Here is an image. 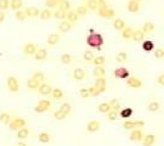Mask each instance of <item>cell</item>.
<instances>
[{"label":"cell","mask_w":164,"mask_h":146,"mask_svg":"<svg viewBox=\"0 0 164 146\" xmlns=\"http://www.w3.org/2000/svg\"><path fill=\"white\" fill-rule=\"evenodd\" d=\"M86 44L94 49H100L104 44V37L99 33L89 34L86 37Z\"/></svg>","instance_id":"obj_1"},{"label":"cell","mask_w":164,"mask_h":146,"mask_svg":"<svg viewBox=\"0 0 164 146\" xmlns=\"http://www.w3.org/2000/svg\"><path fill=\"white\" fill-rule=\"evenodd\" d=\"M6 84H7V88L9 89L10 92H12L13 94H17L19 92L20 85H19V82L16 77H13V76L9 77L7 78Z\"/></svg>","instance_id":"obj_2"},{"label":"cell","mask_w":164,"mask_h":146,"mask_svg":"<svg viewBox=\"0 0 164 146\" xmlns=\"http://www.w3.org/2000/svg\"><path fill=\"white\" fill-rule=\"evenodd\" d=\"M51 101L49 99H41L38 101V103L35 106L34 110L38 114H42L44 112L48 111L51 108Z\"/></svg>","instance_id":"obj_3"},{"label":"cell","mask_w":164,"mask_h":146,"mask_svg":"<svg viewBox=\"0 0 164 146\" xmlns=\"http://www.w3.org/2000/svg\"><path fill=\"white\" fill-rule=\"evenodd\" d=\"M26 120L25 119H22V118H16L13 119L11 123L9 124V127L11 130L13 131H16V130H19L23 127H26Z\"/></svg>","instance_id":"obj_4"},{"label":"cell","mask_w":164,"mask_h":146,"mask_svg":"<svg viewBox=\"0 0 164 146\" xmlns=\"http://www.w3.org/2000/svg\"><path fill=\"white\" fill-rule=\"evenodd\" d=\"M144 137H145V134L143 132V130H140V129H136V130L131 131L130 136H129L130 139L135 142H141Z\"/></svg>","instance_id":"obj_5"},{"label":"cell","mask_w":164,"mask_h":146,"mask_svg":"<svg viewBox=\"0 0 164 146\" xmlns=\"http://www.w3.org/2000/svg\"><path fill=\"white\" fill-rule=\"evenodd\" d=\"M127 86L129 88L131 89H139L143 86V82L140 78H136V77H130L127 79Z\"/></svg>","instance_id":"obj_6"},{"label":"cell","mask_w":164,"mask_h":146,"mask_svg":"<svg viewBox=\"0 0 164 146\" xmlns=\"http://www.w3.org/2000/svg\"><path fill=\"white\" fill-rule=\"evenodd\" d=\"M98 16L103 18L110 19L113 18L116 16V12L113 9L105 8V9H98Z\"/></svg>","instance_id":"obj_7"},{"label":"cell","mask_w":164,"mask_h":146,"mask_svg":"<svg viewBox=\"0 0 164 146\" xmlns=\"http://www.w3.org/2000/svg\"><path fill=\"white\" fill-rule=\"evenodd\" d=\"M113 75L116 78H119V79H126V78L128 79L130 78V72L128 69L124 67H120L114 70Z\"/></svg>","instance_id":"obj_8"},{"label":"cell","mask_w":164,"mask_h":146,"mask_svg":"<svg viewBox=\"0 0 164 146\" xmlns=\"http://www.w3.org/2000/svg\"><path fill=\"white\" fill-rule=\"evenodd\" d=\"M94 86L100 91V93H105L108 89V82L106 78H96L94 82Z\"/></svg>","instance_id":"obj_9"},{"label":"cell","mask_w":164,"mask_h":146,"mask_svg":"<svg viewBox=\"0 0 164 146\" xmlns=\"http://www.w3.org/2000/svg\"><path fill=\"white\" fill-rule=\"evenodd\" d=\"M52 91H53V87L46 83V82H44V83H41L40 86H39V88L38 90V92L39 93V95L43 96V97H47L49 95L52 94Z\"/></svg>","instance_id":"obj_10"},{"label":"cell","mask_w":164,"mask_h":146,"mask_svg":"<svg viewBox=\"0 0 164 146\" xmlns=\"http://www.w3.org/2000/svg\"><path fill=\"white\" fill-rule=\"evenodd\" d=\"M72 78L76 81H82L86 78V73L82 68H76L72 73Z\"/></svg>","instance_id":"obj_11"},{"label":"cell","mask_w":164,"mask_h":146,"mask_svg":"<svg viewBox=\"0 0 164 146\" xmlns=\"http://www.w3.org/2000/svg\"><path fill=\"white\" fill-rule=\"evenodd\" d=\"M101 129V123L98 120H90L86 125V131L88 133H97Z\"/></svg>","instance_id":"obj_12"},{"label":"cell","mask_w":164,"mask_h":146,"mask_svg":"<svg viewBox=\"0 0 164 146\" xmlns=\"http://www.w3.org/2000/svg\"><path fill=\"white\" fill-rule=\"evenodd\" d=\"M37 51H38V48H37L36 44L35 43H32V42L26 43L23 47V53L26 55H35Z\"/></svg>","instance_id":"obj_13"},{"label":"cell","mask_w":164,"mask_h":146,"mask_svg":"<svg viewBox=\"0 0 164 146\" xmlns=\"http://www.w3.org/2000/svg\"><path fill=\"white\" fill-rule=\"evenodd\" d=\"M156 142V136L155 134L145 135L143 140L141 141L142 146H154Z\"/></svg>","instance_id":"obj_14"},{"label":"cell","mask_w":164,"mask_h":146,"mask_svg":"<svg viewBox=\"0 0 164 146\" xmlns=\"http://www.w3.org/2000/svg\"><path fill=\"white\" fill-rule=\"evenodd\" d=\"M47 56H48L47 50L44 48H40V49H38L37 53L34 55V58L37 61H44L47 59Z\"/></svg>","instance_id":"obj_15"},{"label":"cell","mask_w":164,"mask_h":146,"mask_svg":"<svg viewBox=\"0 0 164 146\" xmlns=\"http://www.w3.org/2000/svg\"><path fill=\"white\" fill-rule=\"evenodd\" d=\"M25 13L28 18H35L39 16V13H40V10L38 9L37 7H28L25 9Z\"/></svg>","instance_id":"obj_16"},{"label":"cell","mask_w":164,"mask_h":146,"mask_svg":"<svg viewBox=\"0 0 164 146\" xmlns=\"http://www.w3.org/2000/svg\"><path fill=\"white\" fill-rule=\"evenodd\" d=\"M61 40V35L57 33H53V34H50L47 37V40H46V43L48 46H56L58 43Z\"/></svg>","instance_id":"obj_17"},{"label":"cell","mask_w":164,"mask_h":146,"mask_svg":"<svg viewBox=\"0 0 164 146\" xmlns=\"http://www.w3.org/2000/svg\"><path fill=\"white\" fill-rule=\"evenodd\" d=\"M72 27H73V24H71L67 20H64V21H62L61 23L59 24L58 29H59V31L61 32V33L65 34V33H68L71 30Z\"/></svg>","instance_id":"obj_18"},{"label":"cell","mask_w":164,"mask_h":146,"mask_svg":"<svg viewBox=\"0 0 164 146\" xmlns=\"http://www.w3.org/2000/svg\"><path fill=\"white\" fill-rule=\"evenodd\" d=\"M106 68L104 66H96L93 70V76L96 78H105L106 77Z\"/></svg>","instance_id":"obj_19"},{"label":"cell","mask_w":164,"mask_h":146,"mask_svg":"<svg viewBox=\"0 0 164 146\" xmlns=\"http://www.w3.org/2000/svg\"><path fill=\"white\" fill-rule=\"evenodd\" d=\"M128 11L131 13H136L139 11L140 9V4L138 2H136V0H130L128 2Z\"/></svg>","instance_id":"obj_20"},{"label":"cell","mask_w":164,"mask_h":146,"mask_svg":"<svg viewBox=\"0 0 164 146\" xmlns=\"http://www.w3.org/2000/svg\"><path fill=\"white\" fill-rule=\"evenodd\" d=\"M66 20L69 21L73 25L75 23H77V21L79 20V16H78V13L76 12V11H73V10L68 11L67 16H66Z\"/></svg>","instance_id":"obj_21"},{"label":"cell","mask_w":164,"mask_h":146,"mask_svg":"<svg viewBox=\"0 0 164 146\" xmlns=\"http://www.w3.org/2000/svg\"><path fill=\"white\" fill-rule=\"evenodd\" d=\"M112 26L114 28V30L116 31H119V32H122L124 29L127 27L126 24H125V21L121 18H116L113 23H112Z\"/></svg>","instance_id":"obj_22"},{"label":"cell","mask_w":164,"mask_h":146,"mask_svg":"<svg viewBox=\"0 0 164 146\" xmlns=\"http://www.w3.org/2000/svg\"><path fill=\"white\" fill-rule=\"evenodd\" d=\"M29 135H30V130L27 127H23V128L18 130V132H17V138L19 140L26 139L29 137Z\"/></svg>","instance_id":"obj_23"},{"label":"cell","mask_w":164,"mask_h":146,"mask_svg":"<svg viewBox=\"0 0 164 146\" xmlns=\"http://www.w3.org/2000/svg\"><path fill=\"white\" fill-rule=\"evenodd\" d=\"M66 16H67V12L59 9V8L58 10H56L55 12H53V16L58 20H63V21L65 20Z\"/></svg>","instance_id":"obj_24"},{"label":"cell","mask_w":164,"mask_h":146,"mask_svg":"<svg viewBox=\"0 0 164 146\" xmlns=\"http://www.w3.org/2000/svg\"><path fill=\"white\" fill-rule=\"evenodd\" d=\"M52 16H53V12L50 9H43V10L40 11L39 18L41 20H43V21L49 20Z\"/></svg>","instance_id":"obj_25"},{"label":"cell","mask_w":164,"mask_h":146,"mask_svg":"<svg viewBox=\"0 0 164 146\" xmlns=\"http://www.w3.org/2000/svg\"><path fill=\"white\" fill-rule=\"evenodd\" d=\"M156 29V26L153 22H150V21H147L144 23L143 27H142V32L146 35V34H151L155 31Z\"/></svg>","instance_id":"obj_26"},{"label":"cell","mask_w":164,"mask_h":146,"mask_svg":"<svg viewBox=\"0 0 164 146\" xmlns=\"http://www.w3.org/2000/svg\"><path fill=\"white\" fill-rule=\"evenodd\" d=\"M133 31L132 30V28H131V27H126L124 30L121 32V36H122V38L124 39V40H130V39H131V37H132V35H133Z\"/></svg>","instance_id":"obj_27"},{"label":"cell","mask_w":164,"mask_h":146,"mask_svg":"<svg viewBox=\"0 0 164 146\" xmlns=\"http://www.w3.org/2000/svg\"><path fill=\"white\" fill-rule=\"evenodd\" d=\"M97 110L101 114H108L111 110V108L109 102H101L97 107Z\"/></svg>","instance_id":"obj_28"},{"label":"cell","mask_w":164,"mask_h":146,"mask_svg":"<svg viewBox=\"0 0 164 146\" xmlns=\"http://www.w3.org/2000/svg\"><path fill=\"white\" fill-rule=\"evenodd\" d=\"M23 6L22 0H10V9L13 11H19Z\"/></svg>","instance_id":"obj_29"},{"label":"cell","mask_w":164,"mask_h":146,"mask_svg":"<svg viewBox=\"0 0 164 146\" xmlns=\"http://www.w3.org/2000/svg\"><path fill=\"white\" fill-rule=\"evenodd\" d=\"M39 86H40V83L38 82V81H36V80H34L32 78H29V79L27 80V88L30 89V90L37 91V90H38Z\"/></svg>","instance_id":"obj_30"},{"label":"cell","mask_w":164,"mask_h":146,"mask_svg":"<svg viewBox=\"0 0 164 146\" xmlns=\"http://www.w3.org/2000/svg\"><path fill=\"white\" fill-rule=\"evenodd\" d=\"M12 120H13V119L9 113L2 112L1 114H0V122L1 123H3L5 125H9Z\"/></svg>","instance_id":"obj_31"},{"label":"cell","mask_w":164,"mask_h":146,"mask_svg":"<svg viewBox=\"0 0 164 146\" xmlns=\"http://www.w3.org/2000/svg\"><path fill=\"white\" fill-rule=\"evenodd\" d=\"M51 96L56 100H61L64 97V93L63 92L62 89H59V88H53Z\"/></svg>","instance_id":"obj_32"},{"label":"cell","mask_w":164,"mask_h":146,"mask_svg":"<svg viewBox=\"0 0 164 146\" xmlns=\"http://www.w3.org/2000/svg\"><path fill=\"white\" fill-rule=\"evenodd\" d=\"M145 37V34L142 32V30H136L133 32L131 40L135 41V42H141Z\"/></svg>","instance_id":"obj_33"},{"label":"cell","mask_w":164,"mask_h":146,"mask_svg":"<svg viewBox=\"0 0 164 146\" xmlns=\"http://www.w3.org/2000/svg\"><path fill=\"white\" fill-rule=\"evenodd\" d=\"M148 111L151 112V113H156L157 112L159 109H160V103L156 100H154V101H151L150 103L148 104V107H147Z\"/></svg>","instance_id":"obj_34"},{"label":"cell","mask_w":164,"mask_h":146,"mask_svg":"<svg viewBox=\"0 0 164 146\" xmlns=\"http://www.w3.org/2000/svg\"><path fill=\"white\" fill-rule=\"evenodd\" d=\"M142 49L147 52V53H150L152 51H154L155 49V44L154 42L151 41V40H145L143 43H142Z\"/></svg>","instance_id":"obj_35"},{"label":"cell","mask_w":164,"mask_h":146,"mask_svg":"<svg viewBox=\"0 0 164 146\" xmlns=\"http://www.w3.org/2000/svg\"><path fill=\"white\" fill-rule=\"evenodd\" d=\"M32 78L38 82H39L40 84L41 83H44V81H45V76H44L43 72L41 71H38V72H35L33 76H32Z\"/></svg>","instance_id":"obj_36"},{"label":"cell","mask_w":164,"mask_h":146,"mask_svg":"<svg viewBox=\"0 0 164 146\" xmlns=\"http://www.w3.org/2000/svg\"><path fill=\"white\" fill-rule=\"evenodd\" d=\"M115 59L118 63H125L128 61L129 59V55L127 53L125 52H120V53H118L115 56Z\"/></svg>","instance_id":"obj_37"},{"label":"cell","mask_w":164,"mask_h":146,"mask_svg":"<svg viewBox=\"0 0 164 146\" xmlns=\"http://www.w3.org/2000/svg\"><path fill=\"white\" fill-rule=\"evenodd\" d=\"M38 140L41 143H48L51 140V136L48 132L43 131V132L39 133V135H38Z\"/></svg>","instance_id":"obj_38"},{"label":"cell","mask_w":164,"mask_h":146,"mask_svg":"<svg viewBox=\"0 0 164 146\" xmlns=\"http://www.w3.org/2000/svg\"><path fill=\"white\" fill-rule=\"evenodd\" d=\"M119 114H120V116H121V118L127 120V119H130L131 116L132 115V114H133V110H132L131 108H130V107H126V108L122 109Z\"/></svg>","instance_id":"obj_39"},{"label":"cell","mask_w":164,"mask_h":146,"mask_svg":"<svg viewBox=\"0 0 164 146\" xmlns=\"http://www.w3.org/2000/svg\"><path fill=\"white\" fill-rule=\"evenodd\" d=\"M59 110L62 111L63 113H64L66 115H68L71 113V111H72V105L69 103V102H64V103L59 106Z\"/></svg>","instance_id":"obj_40"},{"label":"cell","mask_w":164,"mask_h":146,"mask_svg":"<svg viewBox=\"0 0 164 146\" xmlns=\"http://www.w3.org/2000/svg\"><path fill=\"white\" fill-rule=\"evenodd\" d=\"M94 54H93V52L92 51H90V50H87V51H85V53H84V54H83V58H84V60L85 61V62H88V63H91L92 61H93V59H94Z\"/></svg>","instance_id":"obj_41"},{"label":"cell","mask_w":164,"mask_h":146,"mask_svg":"<svg viewBox=\"0 0 164 146\" xmlns=\"http://www.w3.org/2000/svg\"><path fill=\"white\" fill-rule=\"evenodd\" d=\"M73 61V56L67 53H64L61 55V62L63 64H65V65H68L70 63H72Z\"/></svg>","instance_id":"obj_42"},{"label":"cell","mask_w":164,"mask_h":146,"mask_svg":"<svg viewBox=\"0 0 164 146\" xmlns=\"http://www.w3.org/2000/svg\"><path fill=\"white\" fill-rule=\"evenodd\" d=\"M91 63L94 66H104V64L106 63V58H105V56H102V55L95 56Z\"/></svg>","instance_id":"obj_43"},{"label":"cell","mask_w":164,"mask_h":146,"mask_svg":"<svg viewBox=\"0 0 164 146\" xmlns=\"http://www.w3.org/2000/svg\"><path fill=\"white\" fill-rule=\"evenodd\" d=\"M86 8L88 9V11H96L98 9V2L97 0H88L85 4Z\"/></svg>","instance_id":"obj_44"},{"label":"cell","mask_w":164,"mask_h":146,"mask_svg":"<svg viewBox=\"0 0 164 146\" xmlns=\"http://www.w3.org/2000/svg\"><path fill=\"white\" fill-rule=\"evenodd\" d=\"M53 118L56 120H64L67 118V115L63 113L62 111H59V110H57L53 113Z\"/></svg>","instance_id":"obj_45"},{"label":"cell","mask_w":164,"mask_h":146,"mask_svg":"<svg viewBox=\"0 0 164 146\" xmlns=\"http://www.w3.org/2000/svg\"><path fill=\"white\" fill-rule=\"evenodd\" d=\"M122 126L125 130H136V122L132 120H125L122 123Z\"/></svg>","instance_id":"obj_46"},{"label":"cell","mask_w":164,"mask_h":146,"mask_svg":"<svg viewBox=\"0 0 164 146\" xmlns=\"http://www.w3.org/2000/svg\"><path fill=\"white\" fill-rule=\"evenodd\" d=\"M109 103L110 105V108L111 110H115V111H119V109H120V101H119L117 98H112L110 101H109Z\"/></svg>","instance_id":"obj_47"},{"label":"cell","mask_w":164,"mask_h":146,"mask_svg":"<svg viewBox=\"0 0 164 146\" xmlns=\"http://www.w3.org/2000/svg\"><path fill=\"white\" fill-rule=\"evenodd\" d=\"M14 17H16L18 21H25L28 17L26 16V13L24 11L22 10H19V11H17L16 13H14Z\"/></svg>","instance_id":"obj_48"},{"label":"cell","mask_w":164,"mask_h":146,"mask_svg":"<svg viewBox=\"0 0 164 146\" xmlns=\"http://www.w3.org/2000/svg\"><path fill=\"white\" fill-rule=\"evenodd\" d=\"M62 1L63 0H46L45 6L48 9H52V8H55L57 6H59V4H61Z\"/></svg>","instance_id":"obj_49"},{"label":"cell","mask_w":164,"mask_h":146,"mask_svg":"<svg viewBox=\"0 0 164 146\" xmlns=\"http://www.w3.org/2000/svg\"><path fill=\"white\" fill-rule=\"evenodd\" d=\"M75 11L78 13L79 16H85V14L87 13V12H88V9L86 8L85 5H81V6H78Z\"/></svg>","instance_id":"obj_50"},{"label":"cell","mask_w":164,"mask_h":146,"mask_svg":"<svg viewBox=\"0 0 164 146\" xmlns=\"http://www.w3.org/2000/svg\"><path fill=\"white\" fill-rule=\"evenodd\" d=\"M118 111H115V110H110L108 114H107V119L110 120V121H115L118 118Z\"/></svg>","instance_id":"obj_51"},{"label":"cell","mask_w":164,"mask_h":146,"mask_svg":"<svg viewBox=\"0 0 164 146\" xmlns=\"http://www.w3.org/2000/svg\"><path fill=\"white\" fill-rule=\"evenodd\" d=\"M154 55L157 59H163L164 58V49L163 48H156L154 52Z\"/></svg>","instance_id":"obj_52"},{"label":"cell","mask_w":164,"mask_h":146,"mask_svg":"<svg viewBox=\"0 0 164 146\" xmlns=\"http://www.w3.org/2000/svg\"><path fill=\"white\" fill-rule=\"evenodd\" d=\"M59 9H62L64 11H70V8H71V3L68 1V0H63V1L61 2V4H59Z\"/></svg>","instance_id":"obj_53"},{"label":"cell","mask_w":164,"mask_h":146,"mask_svg":"<svg viewBox=\"0 0 164 146\" xmlns=\"http://www.w3.org/2000/svg\"><path fill=\"white\" fill-rule=\"evenodd\" d=\"M79 96H80L82 98H84V99H86V98L90 97V94H89L88 88H82V89H80V91H79Z\"/></svg>","instance_id":"obj_54"},{"label":"cell","mask_w":164,"mask_h":146,"mask_svg":"<svg viewBox=\"0 0 164 146\" xmlns=\"http://www.w3.org/2000/svg\"><path fill=\"white\" fill-rule=\"evenodd\" d=\"M88 91H89V94H90V97H98L101 95L100 91L96 88L94 85L88 87Z\"/></svg>","instance_id":"obj_55"},{"label":"cell","mask_w":164,"mask_h":146,"mask_svg":"<svg viewBox=\"0 0 164 146\" xmlns=\"http://www.w3.org/2000/svg\"><path fill=\"white\" fill-rule=\"evenodd\" d=\"M10 9V0H0V10L6 11Z\"/></svg>","instance_id":"obj_56"},{"label":"cell","mask_w":164,"mask_h":146,"mask_svg":"<svg viewBox=\"0 0 164 146\" xmlns=\"http://www.w3.org/2000/svg\"><path fill=\"white\" fill-rule=\"evenodd\" d=\"M135 122H136V129L142 130V128H144V126H145V121L142 120H135Z\"/></svg>","instance_id":"obj_57"},{"label":"cell","mask_w":164,"mask_h":146,"mask_svg":"<svg viewBox=\"0 0 164 146\" xmlns=\"http://www.w3.org/2000/svg\"><path fill=\"white\" fill-rule=\"evenodd\" d=\"M98 2V9H105V8H108V4H107V1L106 0H97Z\"/></svg>","instance_id":"obj_58"},{"label":"cell","mask_w":164,"mask_h":146,"mask_svg":"<svg viewBox=\"0 0 164 146\" xmlns=\"http://www.w3.org/2000/svg\"><path fill=\"white\" fill-rule=\"evenodd\" d=\"M156 83H157L159 86L164 87V74H162V75H160V76L157 77V78H156Z\"/></svg>","instance_id":"obj_59"},{"label":"cell","mask_w":164,"mask_h":146,"mask_svg":"<svg viewBox=\"0 0 164 146\" xmlns=\"http://www.w3.org/2000/svg\"><path fill=\"white\" fill-rule=\"evenodd\" d=\"M5 18H6V14L4 12H0V24L3 23L5 21Z\"/></svg>","instance_id":"obj_60"},{"label":"cell","mask_w":164,"mask_h":146,"mask_svg":"<svg viewBox=\"0 0 164 146\" xmlns=\"http://www.w3.org/2000/svg\"><path fill=\"white\" fill-rule=\"evenodd\" d=\"M17 146H28V145H27V143H26V142H24V141L20 140V141H18V142L17 143Z\"/></svg>","instance_id":"obj_61"},{"label":"cell","mask_w":164,"mask_h":146,"mask_svg":"<svg viewBox=\"0 0 164 146\" xmlns=\"http://www.w3.org/2000/svg\"><path fill=\"white\" fill-rule=\"evenodd\" d=\"M136 2H138V3H140L141 1H143V0H136Z\"/></svg>","instance_id":"obj_62"},{"label":"cell","mask_w":164,"mask_h":146,"mask_svg":"<svg viewBox=\"0 0 164 146\" xmlns=\"http://www.w3.org/2000/svg\"><path fill=\"white\" fill-rule=\"evenodd\" d=\"M84 1H85V2H87V1H88V0H84Z\"/></svg>","instance_id":"obj_63"}]
</instances>
